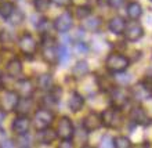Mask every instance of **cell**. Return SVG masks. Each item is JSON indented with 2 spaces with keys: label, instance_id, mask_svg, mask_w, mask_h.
I'll list each match as a JSON object with an SVG mask.
<instances>
[{
  "label": "cell",
  "instance_id": "obj_18",
  "mask_svg": "<svg viewBox=\"0 0 152 148\" xmlns=\"http://www.w3.org/2000/svg\"><path fill=\"white\" fill-rule=\"evenodd\" d=\"M101 24H102L101 17L97 15H88L84 20H80V28L83 29L84 32H97L100 29Z\"/></svg>",
  "mask_w": 152,
  "mask_h": 148
},
{
  "label": "cell",
  "instance_id": "obj_34",
  "mask_svg": "<svg viewBox=\"0 0 152 148\" xmlns=\"http://www.w3.org/2000/svg\"><path fill=\"white\" fill-rule=\"evenodd\" d=\"M0 147L12 148V147H15V141H12V140H10V138H6V137H4V140H0Z\"/></svg>",
  "mask_w": 152,
  "mask_h": 148
},
{
  "label": "cell",
  "instance_id": "obj_30",
  "mask_svg": "<svg viewBox=\"0 0 152 148\" xmlns=\"http://www.w3.org/2000/svg\"><path fill=\"white\" fill-rule=\"evenodd\" d=\"M113 147L115 148H130L132 147V143L127 137L124 136H118L113 138Z\"/></svg>",
  "mask_w": 152,
  "mask_h": 148
},
{
  "label": "cell",
  "instance_id": "obj_37",
  "mask_svg": "<svg viewBox=\"0 0 152 148\" xmlns=\"http://www.w3.org/2000/svg\"><path fill=\"white\" fill-rule=\"evenodd\" d=\"M6 116H7V112L4 109L0 108V130L3 129V125H4V120H6Z\"/></svg>",
  "mask_w": 152,
  "mask_h": 148
},
{
  "label": "cell",
  "instance_id": "obj_25",
  "mask_svg": "<svg viewBox=\"0 0 152 148\" xmlns=\"http://www.w3.org/2000/svg\"><path fill=\"white\" fill-rule=\"evenodd\" d=\"M126 12H127L129 18H132V20H138V18L142 15V7H141L140 3H137V1H132V3L127 4V7H126Z\"/></svg>",
  "mask_w": 152,
  "mask_h": 148
},
{
  "label": "cell",
  "instance_id": "obj_8",
  "mask_svg": "<svg viewBox=\"0 0 152 148\" xmlns=\"http://www.w3.org/2000/svg\"><path fill=\"white\" fill-rule=\"evenodd\" d=\"M80 125H82L83 130L87 133V134H88V133L96 132V130H98V129L102 126L101 114H98V112H96V111L88 112L87 115L82 119V123H80Z\"/></svg>",
  "mask_w": 152,
  "mask_h": 148
},
{
  "label": "cell",
  "instance_id": "obj_35",
  "mask_svg": "<svg viewBox=\"0 0 152 148\" xmlns=\"http://www.w3.org/2000/svg\"><path fill=\"white\" fill-rule=\"evenodd\" d=\"M101 147H113V138H111L109 136H104Z\"/></svg>",
  "mask_w": 152,
  "mask_h": 148
},
{
  "label": "cell",
  "instance_id": "obj_10",
  "mask_svg": "<svg viewBox=\"0 0 152 148\" xmlns=\"http://www.w3.org/2000/svg\"><path fill=\"white\" fill-rule=\"evenodd\" d=\"M31 126H32V120H31V118L28 115H17L11 123V129L15 136L17 134L29 133Z\"/></svg>",
  "mask_w": 152,
  "mask_h": 148
},
{
  "label": "cell",
  "instance_id": "obj_26",
  "mask_svg": "<svg viewBox=\"0 0 152 148\" xmlns=\"http://www.w3.org/2000/svg\"><path fill=\"white\" fill-rule=\"evenodd\" d=\"M24 21H25V14L21 11L18 7H15V10L12 11V14L8 17L7 22L8 24H11V25H14V26H18V25H21Z\"/></svg>",
  "mask_w": 152,
  "mask_h": 148
},
{
  "label": "cell",
  "instance_id": "obj_3",
  "mask_svg": "<svg viewBox=\"0 0 152 148\" xmlns=\"http://www.w3.org/2000/svg\"><path fill=\"white\" fill-rule=\"evenodd\" d=\"M54 119H56L54 112L48 108H44V107H40L33 114V122H35L36 130H40V129H44V127H50L53 125V122H54Z\"/></svg>",
  "mask_w": 152,
  "mask_h": 148
},
{
  "label": "cell",
  "instance_id": "obj_6",
  "mask_svg": "<svg viewBox=\"0 0 152 148\" xmlns=\"http://www.w3.org/2000/svg\"><path fill=\"white\" fill-rule=\"evenodd\" d=\"M53 26H54V31L58 33H68L73 26V17L71 11H64L62 14L57 17L56 20L53 21Z\"/></svg>",
  "mask_w": 152,
  "mask_h": 148
},
{
  "label": "cell",
  "instance_id": "obj_21",
  "mask_svg": "<svg viewBox=\"0 0 152 148\" xmlns=\"http://www.w3.org/2000/svg\"><path fill=\"white\" fill-rule=\"evenodd\" d=\"M68 107L75 114L82 111V108L84 107V96L80 94L79 92H76V90L72 92L71 93V97H69V101H68Z\"/></svg>",
  "mask_w": 152,
  "mask_h": 148
},
{
  "label": "cell",
  "instance_id": "obj_32",
  "mask_svg": "<svg viewBox=\"0 0 152 148\" xmlns=\"http://www.w3.org/2000/svg\"><path fill=\"white\" fill-rule=\"evenodd\" d=\"M53 4H56L58 7H64V8H68L72 6L73 0H50Z\"/></svg>",
  "mask_w": 152,
  "mask_h": 148
},
{
  "label": "cell",
  "instance_id": "obj_22",
  "mask_svg": "<svg viewBox=\"0 0 152 148\" xmlns=\"http://www.w3.org/2000/svg\"><path fill=\"white\" fill-rule=\"evenodd\" d=\"M124 26H126V21L119 15L111 18V21L108 22V29L113 35H122L124 31Z\"/></svg>",
  "mask_w": 152,
  "mask_h": 148
},
{
  "label": "cell",
  "instance_id": "obj_24",
  "mask_svg": "<svg viewBox=\"0 0 152 148\" xmlns=\"http://www.w3.org/2000/svg\"><path fill=\"white\" fill-rule=\"evenodd\" d=\"M58 50V64L65 65L71 60V48L66 43H61L60 46H57Z\"/></svg>",
  "mask_w": 152,
  "mask_h": 148
},
{
  "label": "cell",
  "instance_id": "obj_14",
  "mask_svg": "<svg viewBox=\"0 0 152 148\" xmlns=\"http://www.w3.org/2000/svg\"><path fill=\"white\" fill-rule=\"evenodd\" d=\"M0 46L4 51H12L17 46V37L8 29L0 31Z\"/></svg>",
  "mask_w": 152,
  "mask_h": 148
},
{
  "label": "cell",
  "instance_id": "obj_19",
  "mask_svg": "<svg viewBox=\"0 0 152 148\" xmlns=\"http://www.w3.org/2000/svg\"><path fill=\"white\" fill-rule=\"evenodd\" d=\"M71 73H72V78L76 80H80V79H83V78H86L90 73V67H88L87 61H84V60L76 61V64L71 69Z\"/></svg>",
  "mask_w": 152,
  "mask_h": 148
},
{
  "label": "cell",
  "instance_id": "obj_15",
  "mask_svg": "<svg viewBox=\"0 0 152 148\" xmlns=\"http://www.w3.org/2000/svg\"><path fill=\"white\" fill-rule=\"evenodd\" d=\"M58 138V134H57V130L50 127H44L37 130V141L43 145H51L54 141Z\"/></svg>",
  "mask_w": 152,
  "mask_h": 148
},
{
  "label": "cell",
  "instance_id": "obj_33",
  "mask_svg": "<svg viewBox=\"0 0 152 148\" xmlns=\"http://www.w3.org/2000/svg\"><path fill=\"white\" fill-rule=\"evenodd\" d=\"M124 0H108V7L111 8H120L123 6Z\"/></svg>",
  "mask_w": 152,
  "mask_h": 148
},
{
  "label": "cell",
  "instance_id": "obj_17",
  "mask_svg": "<svg viewBox=\"0 0 152 148\" xmlns=\"http://www.w3.org/2000/svg\"><path fill=\"white\" fill-rule=\"evenodd\" d=\"M130 119L136 125H140V126H148V125L152 123V119L145 114V111L141 107H134L130 111Z\"/></svg>",
  "mask_w": 152,
  "mask_h": 148
},
{
  "label": "cell",
  "instance_id": "obj_31",
  "mask_svg": "<svg viewBox=\"0 0 152 148\" xmlns=\"http://www.w3.org/2000/svg\"><path fill=\"white\" fill-rule=\"evenodd\" d=\"M73 50H75L76 54H87L90 48H88L87 43H84L82 40H77V42H73Z\"/></svg>",
  "mask_w": 152,
  "mask_h": 148
},
{
  "label": "cell",
  "instance_id": "obj_1",
  "mask_svg": "<svg viewBox=\"0 0 152 148\" xmlns=\"http://www.w3.org/2000/svg\"><path fill=\"white\" fill-rule=\"evenodd\" d=\"M129 65H130V60L127 57L119 54V53H111L107 57V60H105V68L108 69L111 73L126 72Z\"/></svg>",
  "mask_w": 152,
  "mask_h": 148
},
{
  "label": "cell",
  "instance_id": "obj_23",
  "mask_svg": "<svg viewBox=\"0 0 152 148\" xmlns=\"http://www.w3.org/2000/svg\"><path fill=\"white\" fill-rule=\"evenodd\" d=\"M15 3L11 0H1L0 1V18H3L4 21L8 20V17L12 14V11L15 10Z\"/></svg>",
  "mask_w": 152,
  "mask_h": 148
},
{
  "label": "cell",
  "instance_id": "obj_38",
  "mask_svg": "<svg viewBox=\"0 0 152 148\" xmlns=\"http://www.w3.org/2000/svg\"><path fill=\"white\" fill-rule=\"evenodd\" d=\"M97 4L101 7H108V0H97Z\"/></svg>",
  "mask_w": 152,
  "mask_h": 148
},
{
  "label": "cell",
  "instance_id": "obj_27",
  "mask_svg": "<svg viewBox=\"0 0 152 148\" xmlns=\"http://www.w3.org/2000/svg\"><path fill=\"white\" fill-rule=\"evenodd\" d=\"M15 147H22V148H29L32 147V137L29 133L25 134H17L15 137Z\"/></svg>",
  "mask_w": 152,
  "mask_h": 148
},
{
  "label": "cell",
  "instance_id": "obj_12",
  "mask_svg": "<svg viewBox=\"0 0 152 148\" xmlns=\"http://www.w3.org/2000/svg\"><path fill=\"white\" fill-rule=\"evenodd\" d=\"M22 72H24V65L18 57H12L10 61H7L6 69H4V73L7 76H10L12 79H18V78H21Z\"/></svg>",
  "mask_w": 152,
  "mask_h": 148
},
{
  "label": "cell",
  "instance_id": "obj_29",
  "mask_svg": "<svg viewBox=\"0 0 152 148\" xmlns=\"http://www.w3.org/2000/svg\"><path fill=\"white\" fill-rule=\"evenodd\" d=\"M51 1L50 0H33V7L36 10V12H46L50 8Z\"/></svg>",
  "mask_w": 152,
  "mask_h": 148
},
{
  "label": "cell",
  "instance_id": "obj_2",
  "mask_svg": "<svg viewBox=\"0 0 152 148\" xmlns=\"http://www.w3.org/2000/svg\"><path fill=\"white\" fill-rule=\"evenodd\" d=\"M17 46L21 50V53L25 57H29V58H32L36 54L37 47H39V44H37L36 39L33 37L32 33H24L20 39L17 40Z\"/></svg>",
  "mask_w": 152,
  "mask_h": 148
},
{
  "label": "cell",
  "instance_id": "obj_20",
  "mask_svg": "<svg viewBox=\"0 0 152 148\" xmlns=\"http://www.w3.org/2000/svg\"><path fill=\"white\" fill-rule=\"evenodd\" d=\"M36 89L43 93L50 92L53 87H54V80H53V76L50 73H42V75L37 76L36 79Z\"/></svg>",
  "mask_w": 152,
  "mask_h": 148
},
{
  "label": "cell",
  "instance_id": "obj_7",
  "mask_svg": "<svg viewBox=\"0 0 152 148\" xmlns=\"http://www.w3.org/2000/svg\"><path fill=\"white\" fill-rule=\"evenodd\" d=\"M12 90H15V93L20 97H32L33 93L36 92V84L29 78H18L14 83Z\"/></svg>",
  "mask_w": 152,
  "mask_h": 148
},
{
  "label": "cell",
  "instance_id": "obj_11",
  "mask_svg": "<svg viewBox=\"0 0 152 148\" xmlns=\"http://www.w3.org/2000/svg\"><path fill=\"white\" fill-rule=\"evenodd\" d=\"M129 104V96L122 89H113L111 90V107L122 111Z\"/></svg>",
  "mask_w": 152,
  "mask_h": 148
},
{
  "label": "cell",
  "instance_id": "obj_13",
  "mask_svg": "<svg viewBox=\"0 0 152 148\" xmlns=\"http://www.w3.org/2000/svg\"><path fill=\"white\" fill-rule=\"evenodd\" d=\"M33 105H35V101H33L32 97H20L15 104L14 112H17V115H28L29 116L31 112L33 111Z\"/></svg>",
  "mask_w": 152,
  "mask_h": 148
},
{
  "label": "cell",
  "instance_id": "obj_40",
  "mask_svg": "<svg viewBox=\"0 0 152 148\" xmlns=\"http://www.w3.org/2000/svg\"><path fill=\"white\" fill-rule=\"evenodd\" d=\"M151 1H152V0H151Z\"/></svg>",
  "mask_w": 152,
  "mask_h": 148
},
{
  "label": "cell",
  "instance_id": "obj_9",
  "mask_svg": "<svg viewBox=\"0 0 152 148\" xmlns=\"http://www.w3.org/2000/svg\"><path fill=\"white\" fill-rule=\"evenodd\" d=\"M123 35L126 37V40H129V42H137L144 36V28H142V25L140 22L132 21V22L126 24Z\"/></svg>",
  "mask_w": 152,
  "mask_h": 148
},
{
  "label": "cell",
  "instance_id": "obj_16",
  "mask_svg": "<svg viewBox=\"0 0 152 148\" xmlns=\"http://www.w3.org/2000/svg\"><path fill=\"white\" fill-rule=\"evenodd\" d=\"M18 98H20V96L15 93V90H4V94L1 97V107L0 108L4 109L6 112L14 111Z\"/></svg>",
  "mask_w": 152,
  "mask_h": 148
},
{
  "label": "cell",
  "instance_id": "obj_39",
  "mask_svg": "<svg viewBox=\"0 0 152 148\" xmlns=\"http://www.w3.org/2000/svg\"><path fill=\"white\" fill-rule=\"evenodd\" d=\"M1 78H3V72L0 71V84H1Z\"/></svg>",
  "mask_w": 152,
  "mask_h": 148
},
{
  "label": "cell",
  "instance_id": "obj_5",
  "mask_svg": "<svg viewBox=\"0 0 152 148\" xmlns=\"http://www.w3.org/2000/svg\"><path fill=\"white\" fill-rule=\"evenodd\" d=\"M75 126L69 116H61L57 125V134L61 140H73L75 137Z\"/></svg>",
  "mask_w": 152,
  "mask_h": 148
},
{
  "label": "cell",
  "instance_id": "obj_28",
  "mask_svg": "<svg viewBox=\"0 0 152 148\" xmlns=\"http://www.w3.org/2000/svg\"><path fill=\"white\" fill-rule=\"evenodd\" d=\"M75 15L77 20H84L86 17L91 15V8L88 7V6H77L75 10Z\"/></svg>",
  "mask_w": 152,
  "mask_h": 148
},
{
  "label": "cell",
  "instance_id": "obj_36",
  "mask_svg": "<svg viewBox=\"0 0 152 148\" xmlns=\"http://www.w3.org/2000/svg\"><path fill=\"white\" fill-rule=\"evenodd\" d=\"M73 147V140H61L60 148H72Z\"/></svg>",
  "mask_w": 152,
  "mask_h": 148
},
{
  "label": "cell",
  "instance_id": "obj_4",
  "mask_svg": "<svg viewBox=\"0 0 152 148\" xmlns=\"http://www.w3.org/2000/svg\"><path fill=\"white\" fill-rule=\"evenodd\" d=\"M101 120H102V126L108 129H119L123 125V118L120 111L112 107L101 114Z\"/></svg>",
  "mask_w": 152,
  "mask_h": 148
}]
</instances>
